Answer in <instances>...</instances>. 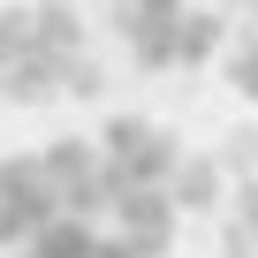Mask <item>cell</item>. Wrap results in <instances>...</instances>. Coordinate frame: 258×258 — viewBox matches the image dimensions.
<instances>
[{"instance_id":"1","label":"cell","mask_w":258,"mask_h":258,"mask_svg":"<svg viewBox=\"0 0 258 258\" xmlns=\"http://www.w3.org/2000/svg\"><path fill=\"white\" fill-rule=\"evenodd\" d=\"M91 99L99 69L84 53V23L61 0H31V8H0V99L16 106H46V99Z\"/></svg>"}]
</instances>
